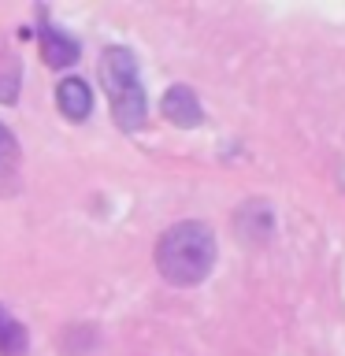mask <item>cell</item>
<instances>
[{"mask_svg":"<svg viewBox=\"0 0 345 356\" xmlns=\"http://www.w3.org/2000/svg\"><path fill=\"white\" fill-rule=\"evenodd\" d=\"M56 108L63 111V119L82 122V119H89V111H93V89H89L82 78H63V82L56 86Z\"/></svg>","mask_w":345,"mask_h":356,"instance_id":"cell-4","label":"cell"},{"mask_svg":"<svg viewBox=\"0 0 345 356\" xmlns=\"http://www.w3.org/2000/svg\"><path fill=\"white\" fill-rule=\"evenodd\" d=\"M19 189H22V152L15 134L0 122V197H15Z\"/></svg>","mask_w":345,"mask_h":356,"instance_id":"cell-3","label":"cell"},{"mask_svg":"<svg viewBox=\"0 0 345 356\" xmlns=\"http://www.w3.org/2000/svg\"><path fill=\"white\" fill-rule=\"evenodd\" d=\"M41 56L49 67H71L78 60V41H71L56 26H41Z\"/></svg>","mask_w":345,"mask_h":356,"instance_id":"cell-6","label":"cell"},{"mask_svg":"<svg viewBox=\"0 0 345 356\" xmlns=\"http://www.w3.org/2000/svg\"><path fill=\"white\" fill-rule=\"evenodd\" d=\"M100 86H104L111 115H115L119 127L122 130H138L145 122V111H149V100H145L138 60H134L130 49L108 44V49L100 52Z\"/></svg>","mask_w":345,"mask_h":356,"instance_id":"cell-2","label":"cell"},{"mask_svg":"<svg viewBox=\"0 0 345 356\" xmlns=\"http://www.w3.org/2000/svg\"><path fill=\"white\" fill-rule=\"evenodd\" d=\"M163 115L175 122V127H200L204 111H200V100L189 86H171L163 93Z\"/></svg>","mask_w":345,"mask_h":356,"instance_id":"cell-5","label":"cell"},{"mask_svg":"<svg viewBox=\"0 0 345 356\" xmlns=\"http://www.w3.org/2000/svg\"><path fill=\"white\" fill-rule=\"evenodd\" d=\"M152 260L171 286H197L216 267V234L200 219H182L160 234Z\"/></svg>","mask_w":345,"mask_h":356,"instance_id":"cell-1","label":"cell"},{"mask_svg":"<svg viewBox=\"0 0 345 356\" xmlns=\"http://www.w3.org/2000/svg\"><path fill=\"white\" fill-rule=\"evenodd\" d=\"M26 349H30L26 327L8 316L4 323H0V356H26Z\"/></svg>","mask_w":345,"mask_h":356,"instance_id":"cell-7","label":"cell"},{"mask_svg":"<svg viewBox=\"0 0 345 356\" xmlns=\"http://www.w3.org/2000/svg\"><path fill=\"white\" fill-rule=\"evenodd\" d=\"M4 319H8V312H4V308H0V323H4Z\"/></svg>","mask_w":345,"mask_h":356,"instance_id":"cell-8","label":"cell"}]
</instances>
